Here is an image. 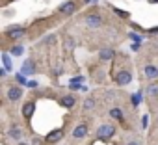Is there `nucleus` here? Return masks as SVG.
<instances>
[{
	"mask_svg": "<svg viewBox=\"0 0 158 145\" xmlns=\"http://www.w3.org/2000/svg\"><path fill=\"white\" fill-rule=\"evenodd\" d=\"M8 134H10V138H13V139H21V136H23V132H21L19 126H11V128L8 130Z\"/></svg>",
	"mask_w": 158,
	"mask_h": 145,
	"instance_id": "14",
	"label": "nucleus"
},
{
	"mask_svg": "<svg viewBox=\"0 0 158 145\" xmlns=\"http://www.w3.org/2000/svg\"><path fill=\"white\" fill-rule=\"evenodd\" d=\"M2 61H4V67H6L8 71H11V69H13L11 60H10V54H2Z\"/></svg>",
	"mask_w": 158,
	"mask_h": 145,
	"instance_id": "17",
	"label": "nucleus"
},
{
	"mask_svg": "<svg viewBox=\"0 0 158 145\" xmlns=\"http://www.w3.org/2000/svg\"><path fill=\"white\" fill-rule=\"evenodd\" d=\"M147 121H149V117H147V115H143V119H141V126H143V128L147 126Z\"/></svg>",
	"mask_w": 158,
	"mask_h": 145,
	"instance_id": "27",
	"label": "nucleus"
},
{
	"mask_svg": "<svg viewBox=\"0 0 158 145\" xmlns=\"http://www.w3.org/2000/svg\"><path fill=\"white\" fill-rule=\"evenodd\" d=\"M86 24L91 26V28H99V26H102V17L101 15H95V13L86 15Z\"/></svg>",
	"mask_w": 158,
	"mask_h": 145,
	"instance_id": "3",
	"label": "nucleus"
},
{
	"mask_svg": "<svg viewBox=\"0 0 158 145\" xmlns=\"http://www.w3.org/2000/svg\"><path fill=\"white\" fill-rule=\"evenodd\" d=\"M26 86L34 89V88H37V82H35V80H28V84H26Z\"/></svg>",
	"mask_w": 158,
	"mask_h": 145,
	"instance_id": "25",
	"label": "nucleus"
},
{
	"mask_svg": "<svg viewBox=\"0 0 158 145\" xmlns=\"http://www.w3.org/2000/svg\"><path fill=\"white\" fill-rule=\"evenodd\" d=\"M34 67H35V65H34V61H32V60L24 61V65H23V75H32V72L35 71Z\"/></svg>",
	"mask_w": 158,
	"mask_h": 145,
	"instance_id": "12",
	"label": "nucleus"
},
{
	"mask_svg": "<svg viewBox=\"0 0 158 145\" xmlns=\"http://www.w3.org/2000/svg\"><path fill=\"white\" fill-rule=\"evenodd\" d=\"M114 134H115V126H114V125L104 123V125H101V126L97 128V138H99V139H110Z\"/></svg>",
	"mask_w": 158,
	"mask_h": 145,
	"instance_id": "1",
	"label": "nucleus"
},
{
	"mask_svg": "<svg viewBox=\"0 0 158 145\" xmlns=\"http://www.w3.org/2000/svg\"><path fill=\"white\" fill-rule=\"evenodd\" d=\"M128 39H132L134 43H141V35H139V34H134V32L128 34Z\"/></svg>",
	"mask_w": 158,
	"mask_h": 145,
	"instance_id": "20",
	"label": "nucleus"
},
{
	"mask_svg": "<svg viewBox=\"0 0 158 145\" xmlns=\"http://www.w3.org/2000/svg\"><path fill=\"white\" fill-rule=\"evenodd\" d=\"M110 115H112L114 119H119V121H121V119H123V110H121V108H112V110H110Z\"/></svg>",
	"mask_w": 158,
	"mask_h": 145,
	"instance_id": "15",
	"label": "nucleus"
},
{
	"mask_svg": "<svg viewBox=\"0 0 158 145\" xmlns=\"http://www.w3.org/2000/svg\"><path fill=\"white\" fill-rule=\"evenodd\" d=\"M23 50H24V48H23L21 45H17V47H13V48H11V54H15V56H21V54H23Z\"/></svg>",
	"mask_w": 158,
	"mask_h": 145,
	"instance_id": "22",
	"label": "nucleus"
},
{
	"mask_svg": "<svg viewBox=\"0 0 158 145\" xmlns=\"http://www.w3.org/2000/svg\"><path fill=\"white\" fill-rule=\"evenodd\" d=\"M17 82H21V84H28V80H24V75L21 72V75H17Z\"/></svg>",
	"mask_w": 158,
	"mask_h": 145,
	"instance_id": "23",
	"label": "nucleus"
},
{
	"mask_svg": "<svg viewBox=\"0 0 158 145\" xmlns=\"http://www.w3.org/2000/svg\"><path fill=\"white\" fill-rule=\"evenodd\" d=\"M34 110H35V104H34V102H26V104L23 106V115H24V117H30V115L34 114Z\"/></svg>",
	"mask_w": 158,
	"mask_h": 145,
	"instance_id": "11",
	"label": "nucleus"
},
{
	"mask_svg": "<svg viewBox=\"0 0 158 145\" xmlns=\"http://www.w3.org/2000/svg\"><path fill=\"white\" fill-rule=\"evenodd\" d=\"M114 11H115V13H117L119 17H125V19L128 17V13H127V11H121V10H114Z\"/></svg>",
	"mask_w": 158,
	"mask_h": 145,
	"instance_id": "24",
	"label": "nucleus"
},
{
	"mask_svg": "<svg viewBox=\"0 0 158 145\" xmlns=\"http://www.w3.org/2000/svg\"><path fill=\"white\" fill-rule=\"evenodd\" d=\"M19 145H26V143H19Z\"/></svg>",
	"mask_w": 158,
	"mask_h": 145,
	"instance_id": "31",
	"label": "nucleus"
},
{
	"mask_svg": "<svg viewBox=\"0 0 158 145\" xmlns=\"http://www.w3.org/2000/svg\"><path fill=\"white\" fill-rule=\"evenodd\" d=\"M86 134H88V126H86V125H78V126L73 130V138H76V139L84 138Z\"/></svg>",
	"mask_w": 158,
	"mask_h": 145,
	"instance_id": "7",
	"label": "nucleus"
},
{
	"mask_svg": "<svg viewBox=\"0 0 158 145\" xmlns=\"http://www.w3.org/2000/svg\"><path fill=\"white\" fill-rule=\"evenodd\" d=\"M74 48V39L73 37H65V52H71Z\"/></svg>",
	"mask_w": 158,
	"mask_h": 145,
	"instance_id": "16",
	"label": "nucleus"
},
{
	"mask_svg": "<svg viewBox=\"0 0 158 145\" xmlns=\"http://www.w3.org/2000/svg\"><path fill=\"white\" fill-rule=\"evenodd\" d=\"M139 101H141V93H136V95H132V101H130V102H132V106L136 108V106L139 104Z\"/></svg>",
	"mask_w": 158,
	"mask_h": 145,
	"instance_id": "21",
	"label": "nucleus"
},
{
	"mask_svg": "<svg viewBox=\"0 0 158 145\" xmlns=\"http://www.w3.org/2000/svg\"><path fill=\"white\" fill-rule=\"evenodd\" d=\"M61 136H63V130H61V128H56V130H52V132H48V134H47L45 141L54 143V141H60V139H61Z\"/></svg>",
	"mask_w": 158,
	"mask_h": 145,
	"instance_id": "4",
	"label": "nucleus"
},
{
	"mask_svg": "<svg viewBox=\"0 0 158 145\" xmlns=\"http://www.w3.org/2000/svg\"><path fill=\"white\" fill-rule=\"evenodd\" d=\"M115 82L119 86H128L132 82V75H130L128 71H119L117 75H115Z\"/></svg>",
	"mask_w": 158,
	"mask_h": 145,
	"instance_id": "2",
	"label": "nucleus"
},
{
	"mask_svg": "<svg viewBox=\"0 0 158 145\" xmlns=\"http://www.w3.org/2000/svg\"><path fill=\"white\" fill-rule=\"evenodd\" d=\"M127 145H139V143H138V141H128Z\"/></svg>",
	"mask_w": 158,
	"mask_h": 145,
	"instance_id": "29",
	"label": "nucleus"
},
{
	"mask_svg": "<svg viewBox=\"0 0 158 145\" xmlns=\"http://www.w3.org/2000/svg\"><path fill=\"white\" fill-rule=\"evenodd\" d=\"M114 54H115V52H114L112 48H102V50L99 52V58H101L102 61H108V60H112V58H114Z\"/></svg>",
	"mask_w": 158,
	"mask_h": 145,
	"instance_id": "10",
	"label": "nucleus"
},
{
	"mask_svg": "<svg viewBox=\"0 0 158 145\" xmlns=\"http://www.w3.org/2000/svg\"><path fill=\"white\" fill-rule=\"evenodd\" d=\"M21 35H24V28H11V30H8V37H21Z\"/></svg>",
	"mask_w": 158,
	"mask_h": 145,
	"instance_id": "13",
	"label": "nucleus"
},
{
	"mask_svg": "<svg viewBox=\"0 0 158 145\" xmlns=\"http://www.w3.org/2000/svg\"><path fill=\"white\" fill-rule=\"evenodd\" d=\"M60 104H61V106H65V108H73V106L76 104V99H74V97H71V95H65V97H61V99H60Z\"/></svg>",
	"mask_w": 158,
	"mask_h": 145,
	"instance_id": "9",
	"label": "nucleus"
},
{
	"mask_svg": "<svg viewBox=\"0 0 158 145\" xmlns=\"http://www.w3.org/2000/svg\"><path fill=\"white\" fill-rule=\"evenodd\" d=\"M82 80H84V77H76V78H73L71 82H76V84H78V82H82Z\"/></svg>",
	"mask_w": 158,
	"mask_h": 145,
	"instance_id": "28",
	"label": "nucleus"
},
{
	"mask_svg": "<svg viewBox=\"0 0 158 145\" xmlns=\"http://www.w3.org/2000/svg\"><path fill=\"white\" fill-rule=\"evenodd\" d=\"M149 2H152V4H156V2H158V0H149Z\"/></svg>",
	"mask_w": 158,
	"mask_h": 145,
	"instance_id": "30",
	"label": "nucleus"
},
{
	"mask_svg": "<svg viewBox=\"0 0 158 145\" xmlns=\"http://www.w3.org/2000/svg\"><path fill=\"white\" fill-rule=\"evenodd\" d=\"M21 97H23V89H21V88H15V86H13V88L8 89V99H10V101L15 102V101H19Z\"/></svg>",
	"mask_w": 158,
	"mask_h": 145,
	"instance_id": "5",
	"label": "nucleus"
},
{
	"mask_svg": "<svg viewBox=\"0 0 158 145\" xmlns=\"http://www.w3.org/2000/svg\"><path fill=\"white\" fill-rule=\"evenodd\" d=\"M145 77L147 78H151V80H154V78H158V67H154V65H145Z\"/></svg>",
	"mask_w": 158,
	"mask_h": 145,
	"instance_id": "6",
	"label": "nucleus"
},
{
	"mask_svg": "<svg viewBox=\"0 0 158 145\" xmlns=\"http://www.w3.org/2000/svg\"><path fill=\"white\" fill-rule=\"evenodd\" d=\"M69 88H71V89H80V84H76V82H71V84H69Z\"/></svg>",
	"mask_w": 158,
	"mask_h": 145,
	"instance_id": "26",
	"label": "nucleus"
},
{
	"mask_svg": "<svg viewBox=\"0 0 158 145\" xmlns=\"http://www.w3.org/2000/svg\"><path fill=\"white\" fill-rule=\"evenodd\" d=\"M147 95H158V84H149L147 86Z\"/></svg>",
	"mask_w": 158,
	"mask_h": 145,
	"instance_id": "18",
	"label": "nucleus"
},
{
	"mask_svg": "<svg viewBox=\"0 0 158 145\" xmlns=\"http://www.w3.org/2000/svg\"><path fill=\"white\" fill-rule=\"evenodd\" d=\"M74 10H76L74 2H65L63 6H60V13H61V15H71Z\"/></svg>",
	"mask_w": 158,
	"mask_h": 145,
	"instance_id": "8",
	"label": "nucleus"
},
{
	"mask_svg": "<svg viewBox=\"0 0 158 145\" xmlns=\"http://www.w3.org/2000/svg\"><path fill=\"white\" fill-rule=\"evenodd\" d=\"M93 106H95V101H93V99H86V101H84V112L91 110Z\"/></svg>",
	"mask_w": 158,
	"mask_h": 145,
	"instance_id": "19",
	"label": "nucleus"
}]
</instances>
